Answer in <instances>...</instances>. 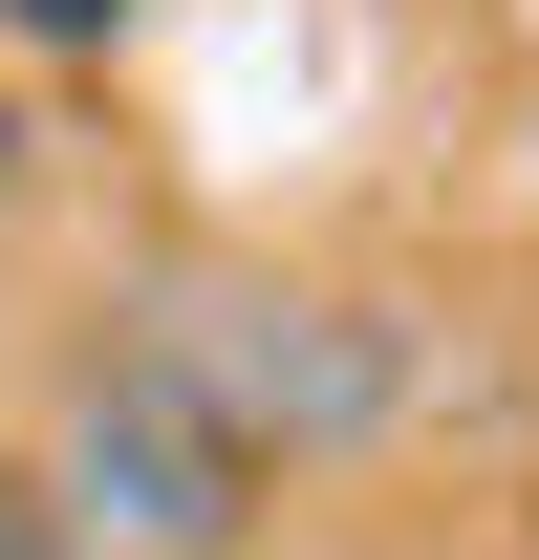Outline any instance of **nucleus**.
<instances>
[{"label":"nucleus","mask_w":539,"mask_h":560,"mask_svg":"<svg viewBox=\"0 0 539 560\" xmlns=\"http://www.w3.org/2000/svg\"><path fill=\"white\" fill-rule=\"evenodd\" d=\"M22 517H44V560H238L260 453L195 410V366L151 324H87L66 388H44V453H22Z\"/></svg>","instance_id":"f257e3e1"},{"label":"nucleus","mask_w":539,"mask_h":560,"mask_svg":"<svg viewBox=\"0 0 539 560\" xmlns=\"http://www.w3.org/2000/svg\"><path fill=\"white\" fill-rule=\"evenodd\" d=\"M151 346L195 366V410L260 453V475H302V453H389L410 410H432V346H410L389 302H345V280H280V259H195L130 302Z\"/></svg>","instance_id":"f03ea898"},{"label":"nucleus","mask_w":539,"mask_h":560,"mask_svg":"<svg viewBox=\"0 0 539 560\" xmlns=\"http://www.w3.org/2000/svg\"><path fill=\"white\" fill-rule=\"evenodd\" d=\"M0 22H22V44H108L130 0H0Z\"/></svg>","instance_id":"7ed1b4c3"},{"label":"nucleus","mask_w":539,"mask_h":560,"mask_svg":"<svg viewBox=\"0 0 539 560\" xmlns=\"http://www.w3.org/2000/svg\"><path fill=\"white\" fill-rule=\"evenodd\" d=\"M44 195V108H22V86H0V215Z\"/></svg>","instance_id":"20e7f679"},{"label":"nucleus","mask_w":539,"mask_h":560,"mask_svg":"<svg viewBox=\"0 0 539 560\" xmlns=\"http://www.w3.org/2000/svg\"><path fill=\"white\" fill-rule=\"evenodd\" d=\"M0 560H44V517H22V475H0Z\"/></svg>","instance_id":"39448f33"}]
</instances>
